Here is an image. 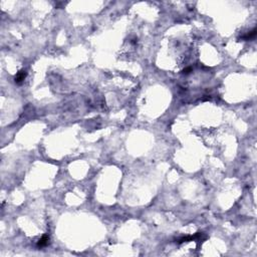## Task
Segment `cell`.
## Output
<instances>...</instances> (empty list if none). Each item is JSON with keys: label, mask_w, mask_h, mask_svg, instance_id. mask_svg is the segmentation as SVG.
<instances>
[{"label": "cell", "mask_w": 257, "mask_h": 257, "mask_svg": "<svg viewBox=\"0 0 257 257\" xmlns=\"http://www.w3.org/2000/svg\"><path fill=\"white\" fill-rule=\"evenodd\" d=\"M48 243H49V237L47 236V235H43V236H42L40 239L38 240V242H37V246L38 247H45L46 245H48Z\"/></svg>", "instance_id": "2"}, {"label": "cell", "mask_w": 257, "mask_h": 257, "mask_svg": "<svg viewBox=\"0 0 257 257\" xmlns=\"http://www.w3.org/2000/svg\"><path fill=\"white\" fill-rule=\"evenodd\" d=\"M26 75H27V73H26L25 70H19V71H18V72L16 73V75H15V78H14L15 83H18V84H20V83H22V81L25 79Z\"/></svg>", "instance_id": "1"}, {"label": "cell", "mask_w": 257, "mask_h": 257, "mask_svg": "<svg viewBox=\"0 0 257 257\" xmlns=\"http://www.w3.org/2000/svg\"><path fill=\"white\" fill-rule=\"evenodd\" d=\"M256 33H257V32H256V29L254 28V29H252L251 31H249L247 34H245L244 36H242V38L245 39V40H250V39H253L254 37H255Z\"/></svg>", "instance_id": "3"}]
</instances>
